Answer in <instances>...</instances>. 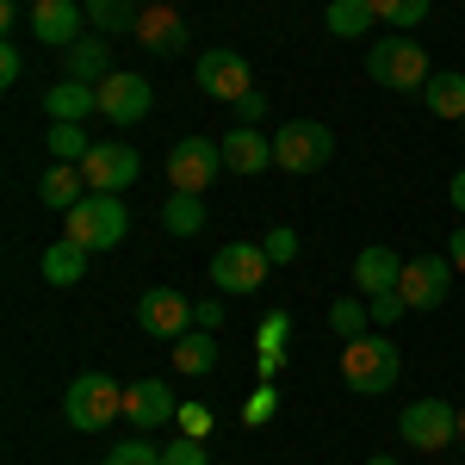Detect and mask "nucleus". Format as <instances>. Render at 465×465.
<instances>
[{
  "label": "nucleus",
  "mask_w": 465,
  "mask_h": 465,
  "mask_svg": "<svg viewBox=\"0 0 465 465\" xmlns=\"http://www.w3.org/2000/svg\"><path fill=\"white\" fill-rule=\"evenodd\" d=\"M397 434H403L416 453H440V447L460 440V410H453L447 397H416V403H403Z\"/></svg>",
  "instance_id": "nucleus-6"
},
{
  "label": "nucleus",
  "mask_w": 465,
  "mask_h": 465,
  "mask_svg": "<svg viewBox=\"0 0 465 465\" xmlns=\"http://www.w3.org/2000/svg\"><path fill=\"white\" fill-rule=\"evenodd\" d=\"M143 6H155V0H143Z\"/></svg>",
  "instance_id": "nucleus-46"
},
{
  "label": "nucleus",
  "mask_w": 465,
  "mask_h": 465,
  "mask_svg": "<svg viewBox=\"0 0 465 465\" xmlns=\"http://www.w3.org/2000/svg\"><path fill=\"white\" fill-rule=\"evenodd\" d=\"M397 280H403V254L385 249V242H372V249L354 254V286L366 292V298H379V292H397Z\"/></svg>",
  "instance_id": "nucleus-19"
},
{
  "label": "nucleus",
  "mask_w": 465,
  "mask_h": 465,
  "mask_svg": "<svg viewBox=\"0 0 465 465\" xmlns=\"http://www.w3.org/2000/svg\"><path fill=\"white\" fill-rule=\"evenodd\" d=\"M322 25H329L335 37H366L372 25H379V13H372V0H329Z\"/></svg>",
  "instance_id": "nucleus-25"
},
{
  "label": "nucleus",
  "mask_w": 465,
  "mask_h": 465,
  "mask_svg": "<svg viewBox=\"0 0 465 465\" xmlns=\"http://www.w3.org/2000/svg\"><path fill=\"white\" fill-rule=\"evenodd\" d=\"M447 261H453V267H460V273H465V223H460V230H453V236H447Z\"/></svg>",
  "instance_id": "nucleus-41"
},
{
  "label": "nucleus",
  "mask_w": 465,
  "mask_h": 465,
  "mask_svg": "<svg viewBox=\"0 0 465 465\" xmlns=\"http://www.w3.org/2000/svg\"><path fill=\"white\" fill-rule=\"evenodd\" d=\"M460 440H465V403H460Z\"/></svg>",
  "instance_id": "nucleus-45"
},
{
  "label": "nucleus",
  "mask_w": 465,
  "mask_h": 465,
  "mask_svg": "<svg viewBox=\"0 0 465 465\" xmlns=\"http://www.w3.org/2000/svg\"><path fill=\"white\" fill-rule=\"evenodd\" d=\"M87 112H100V87L63 74L56 87H44V118L50 124H87Z\"/></svg>",
  "instance_id": "nucleus-18"
},
{
  "label": "nucleus",
  "mask_w": 465,
  "mask_h": 465,
  "mask_svg": "<svg viewBox=\"0 0 465 465\" xmlns=\"http://www.w3.org/2000/svg\"><path fill=\"white\" fill-rule=\"evenodd\" d=\"M87 199V174H81V162H56L50 174L37 180V205H50V212H74Z\"/></svg>",
  "instance_id": "nucleus-21"
},
{
  "label": "nucleus",
  "mask_w": 465,
  "mask_h": 465,
  "mask_svg": "<svg viewBox=\"0 0 465 465\" xmlns=\"http://www.w3.org/2000/svg\"><path fill=\"white\" fill-rule=\"evenodd\" d=\"M149 106H155V87H149L143 74H118L112 69L106 81H100V118H112V124H137Z\"/></svg>",
  "instance_id": "nucleus-12"
},
{
  "label": "nucleus",
  "mask_w": 465,
  "mask_h": 465,
  "mask_svg": "<svg viewBox=\"0 0 465 465\" xmlns=\"http://www.w3.org/2000/svg\"><path fill=\"white\" fill-rule=\"evenodd\" d=\"M137 44L155 50V56H186V19H180L168 0H155V6H143V19H137Z\"/></svg>",
  "instance_id": "nucleus-17"
},
{
  "label": "nucleus",
  "mask_w": 465,
  "mask_h": 465,
  "mask_svg": "<svg viewBox=\"0 0 465 465\" xmlns=\"http://www.w3.org/2000/svg\"><path fill=\"white\" fill-rule=\"evenodd\" d=\"M162 230H168V236H199V230H205V199H199V193H168Z\"/></svg>",
  "instance_id": "nucleus-26"
},
{
  "label": "nucleus",
  "mask_w": 465,
  "mask_h": 465,
  "mask_svg": "<svg viewBox=\"0 0 465 465\" xmlns=\"http://www.w3.org/2000/svg\"><path fill=\"white\" fill-rule=\"evenodd\" d=\"M329 155H335V131L317 118H286L273 131V168H286V174H317L329 168Z\"/></svg>",
  "instance_id": "nucleus-5"
},
{
  "label": "nucleus",
  "mask_w": 465,
  "mask_h": 465,
  "mask_svg": "<svg viewBox=\"0 0 465 465\" xmlns=\"http://www.w3.org/2000/svg\"><path fill=\"white\" fill-rule=\"evenodd\" d=\"M193 322H199V329H223V298H205V304H193Z\"/></svg>",
  "instance_id": "nucleus-40"
},
{
  "label": "nucleus",
  "mask_w": 465,
  "mask_h": 465,
  "mask_svg": "<svg viewBox=\"0 0 465 465\" xmlns=\"http://www.w3.org/2000/svg\"><path fill=\"white\" fill-rule=\"evenodd\" d=\"M366 311H372V322H379V329H391L410 304H403V292H379V298H366Z\"/></svg>",
  "instance_id": "nucleus-35"
},
{
  "label": "nucleus",
  "mask_w": 465,
  "mask_h": 465,
  "mask_svg": "<svg viewBox=\"0 0 465 465\" xmlns=\"http://www.w3.org/2000/svg\"><path fill=\"white\" fill-rule=\"evenodd\" d=\"M63 416L74 434H100L124 416V385L112 372H81L69 391H63Z\"/></svg>",
  "instance_id": "nucleus-2"
},
{
  "label": "nucleus",
  "mask_w": 465,
  "mask_h": 465,
  "mask_svg": "<svg viewBox=\"0 0 465 465\" xmlns=\"http://www.w3.org/2000/svg\"><path fill=\"white\" fill-rule=\"evenodd\" d=\"M19 74H25V56H19V44H0V81L13 87Z\"/></svg>",
  "instance_id": "nucleus-39"
},
{
  "label": "nucleus",
  "mask_w": 465,
  "mask_h": 465,
  "mask_svg": "<svg viewBox=\"0 0 465 465\" xmlns=\"http://www.w3.org/2000/svg\"><path fill=\"white\" fill-rule=\"evenodd\" d=\"M453 261L447 254H416V261H403V280H397V292H403V304L410 311H440L447 304V292H453Z\"/></svg>",
  "instance_id": "nucleus-9"
},
{
  "label": "nucleus",
  "mask_w": 465,
  "mask_h": 465,
  "mask_svg": "<svg viewBox=\"0 0 465 465\" xmlns=\"http://www.w3.org/2000/svg\"><path fill=\"white\" fill-rule=\"evenodd\" d=\"M63 74L87 81V87H100V81L112 74V44H106V37H74L69 50H63Z\"/></svg>",
  "instance_id": "nucleus-22"
},
{
  "label": "nucleus",
  "mask_w": 465,
  "mask_h": 465,
  "mask_svg": "<svg viewBox=\"0 0 465 465\" xmlns=\"http://www.w3.org/2000/svg\"><path fill=\"white\" fill-rule=\"evenodd\" d=\"M44 143H50V155H56V162H87V124H50V131H44Z\"/></svg>",
  "instance_id": "nucleus-29"
},
{
  "label": "nucleus",
  "mask_w": 465,
  "mask_h": 465,
  "mask_svg": "<svg viewBox=\"0 0 465 465\" xmlns=\"http://www.w3.org/2000/svg\"><path fill=\"white\" fill-rule=\"evenodd\" d=\"M366 322H372L366 298H335V304H329V329H335V335H348V341L366 335Z\"/></svg>",
  "instance_id": "nucleus-31"
},
{
  "label": "nucleus",
  "mask_w": 465,
  "mask_h": 465,
  "mask_svg": "<svg viewBox=\"0 0 465 465\" xmlns=\"http://www.w3.org/2000/svg\"><path fill=\"white\" fill-rule=\"evenodd\" d=\"M174 422H180L186 434H205V429H212V410H205V403H180Z\"/></svg>",
  "instance_id": "nucleus-37"
},
{
  "label": "nucleus",
  "mask_w": 465,
  "mask_h": 465,
  "mask_svg": "<svg viewBox=\"0 0 465 465\" xmlns=\"http://www.w3.org/2000/svg\"><path fill=\"white\" fill-rule=\"evenodd\" d=\"M137 329L143 335H162V341H180L186 329H199L193 322V304H186V292L174 286H149L143 298H137Z\"/></svg>",
  "instance_id": "nucleus-11"
},
{
  "label": "nucleus",
  "mask_w": 465,
  "mask_h": 465,
  "mask_svg": "<svg viewBox=\"0 0 465 465\" xmlns=\"http://www.w3.org/2000/svg\"><path fill=\"white\" fill-rule=\"evenodd\" d=\"M193 81H199L212 100H230V106H236V100L249 94V63H242L236 50H205V56L193 63Z\"/></svg>",
  "instance_id": "nucleus-13"
},
{
  "label": "nucleus",
  "mask_w": 465,
  "mask_h": 465,
  "mask_svg": "<svg viewBox=\"0 0 465 465\" xmlns=\"http://www.w3.org/2000/svg\"><path fill=\"white\" fill-rule=\"evenodd\" d=\"M100 465H162V453H155L143 434H137V440H118V447H106V460H100Z\"/></svg>",
  "instance_id": "nucleus-32"
},
{
  "label": "nucleus",
  "mask_w": 465,
  "mask_h": 465,
  "mask_svg": "<svg viewBox=\"0 0 465 465\" xmlns=\"http://www.w3.org/2000/svg\"><path fill=\"white\" fill-rule=\"evenodd\" d=\"M87 254L94 249H81L74 236H56L50 249L37 254V273H44L50 286H81V280H87Z\"/></svg>",
  "instance_id": "nucleus-20"
},
{
  "label": "nucleus",
  "mask_w": 465,
  "mask_h": 465,
  "mask_svg": "<svg viewBox=\"0 0 465 465\" xmlns=\"http://www.w3.org/2000/svg\"><path fill=\"white\" fill-rule=\"evenodd\" d=\"M180 416V403H174V391L162 385V379H137V385H124V422L137 434H149V429H162V422H174Z\"/></svg>",
  "instance_id": "nucleus-14"
},
{
  "label": "nucleus",
  "mask_w": 465,
  "mask_h": 465,
  "mask_svg": "<svg viewBox=\"0 0 465 465\" xmlns=\"http://www.w3.org/2000/svg\"><path fill=\"white\" fill-rule=\"evenodd\" d=\"M0 25H6V32L19 25V0H0Z\"/></svg>",
  "instance_id": "nucleus-43"
},
{
  "label": "nucleus",
  "mask_w": 465,
  "mask_h": 465,
  "mask_svg": "<svg viewBox=\"0 0 465 465\" xmlns=\"http://www.w3.org/2000/svg\"><path fill=\"white\" fill-rule=\"evenodd\" d=\"M81 174H87V193H131L137 174H143V155L124 143V137H106V143L87 149V162H81Z\"/></svg>",
  "instance_id": "nucleus-8"
},
{
  "label": "nucleus",
  "mask_w": 465,
  "mask_h": 465,
  "mask_svg": "<svg viewBox=\"0 0 465 465\" xmlns=\"http://www.w3.org/2000/svg\"><path fill=\"white\" fill-rule=\"evenodd\" d=\"M87 25V6L81 0H32V37L37 44H56V50H69L74 37Z\"/></svg>",
  "instance_id": "nucleus-15"
},
{
  "label": "nucleus",
  "mask_w": 465,
  "mask_h": 465,
  "mask_svg": "<svg viewBox=\"0 0 465 465\" xmlns=\"http://www.w3.org/2000/svg\"><path fill=\"white\" fill-rule=\"evenodd\" d=\"M447 199H453V212H465V168L453 174V186H447Z\"/></svg>",
  "instance_id": "nucleus-42"
},
{
  "label": "nucleus",
  "mask_w": 465,
  "mask_h": 465,
  "mask_svg": "<svg viewBox=\"0 0 465 465\" xmlns=\"http://www.w3.org/2000/svg\"><path fill=\"white\" fill-rule=\"evenodd\" d=\"M217 143H223V168H230V174H261V168H273V137H267L261 124H236V131H223Z\"/></svg>",
  "instance_id": "nucleus-16"
},
{
  "label": "nucleus",
  "mask_w": 465,
  "mask_h": 465,
  "mask_svg": "<svg viewBox=\"0 0 465 465\" xmlns=\"http://www.w3.org/2000/svg\"><path fill=\"white\" fill-rule=\"evenodd\" d=\"M261 249H267V261H273V267H286V261H298V230H292V223L267 230V242H261Z\"/></svg>",
  "instance_id": "nucleus-34"
},
{
  "label": "nucleus",
  "mask_w": 465,
  "mask_h": 465,
  "mask_svg": "<svg viewBox=\"0 0 465 465\" xmlns=\"http://www.w3.org/2000/svg\"><path fill=\"white\" fill-rule=\"evenodd\" d=\"M366 465H397V460H385V453H379V460H366Z\"/></svg>",
  "instance_id": "nucleus-44"
},
{
  "label": "nucleus",
  "mask_w": 465,
  "mask_h": 465,
  "mask_svg": "<svg viewBox=\"0 0 465 465\" xmlns=\"http://www.w3.org/2000/svg\"><path fill=\"white\" fill-rule=\"evenodd\" d=\"M273 403H280V391H273V385H261V391L242 403V422H267V416H273Z\"/></svg>",
  "instance_id": "nucleus-36"
},
{
  "label": "nucleus",
  "mask_w": 465,
  "mask_h": 465,
  "mask_svg": "<svg viewBox=\"0 0 465 465\" xmlns=\"http://www.w3.org/2000/svg\"><path fill=\"white\" fill-rule=\"evenodd\" d=\"M366 74L391 94H422L429 87V50L416 37H372L366 50Z\"/></svg>",
  "instance_id": "nucleus-4"
},
{
  "label": "nucleus",
  "mask_w": 465,
  "mask_h": 465,
  "mask_svg": "<svg viewBox=\"0 0 465 465\" xmlns=\"http://www.w3.org/2000/svg\"><path fill=\"white\" fill-rule=\"evenodd\" d=\"M69 217V230L63 236H74L81 249H94V254H106V249H118L124 236H131V212H124V199L118 193H87L74 212H63Z\"/></svg>",
  "instance_id": "nucleus-3"
},
{
  "label": "nucleus",
  "mask_w": 465,
  "mask_h": 465,
  "mask_svg": "<svg viewBox=\"0 0 465 465\" xmlns=\"http://www.w3.org/2000/svg\"><path fill=\"white\" fill-rule=\"evenodd\" d=\"M403 372V354H397L391 335H354L341 341V385L360 397H385Z\"/></svg>",
  "instance_id": "nucleus-1"
},
{
  "label": "nucleus",
  "mask_w": 465,
  "mask_h": 465,
  "mask_svg": "<svg viewBox=\"0 0 465 465\" xmlns=\"http://www.w3.org/2000/svg\"><path fill=\"white\" fill-rule=\"evenodd\" d=\"M267 249L261 242H223V249L212 254V286L217 298H254V292L267 286Z\"/></svg>",
  "instance_id": "nucleus-7"
},
{
  "label": "nucleus",
  "mask_w": 465,
  "mask_h": 465,
  "mask_svg": "<svg viewBox=\"0 0 465 465\" xmlns=\"http://www.w3.org/2000/svg\"><path fill=\"white\" fill-rule=\"evenodd\" d=\"M223 168V143L217 137H180L168 149V180H174V193H205Z\"/></svg>",
  "instance_id": "nucleus-10"
},
{
  "label": "nucleus",
  "mask_w": 465,
  "mask_h": 465,
  "mask_svg": "<svg viewBox=\"0 0 465 465\" xmlns=\"http://www.w3.org/2000/svg\"><path fill=\"white\" fill-rule=\"evenodd\" d=\"M286 335H292V317H286V311H273V317L261 322V379H273V372H280Z\"/></svg>",
  "instance_id": "nucleus-28"
},
{
  "label": "nucleus",
  "mask_w": 465,
  "mask_h": 465,
  "mask_svg": "<svg viewBox=\"0 0 465 465\" xmlns=\"http://www.w3.org/2000/svg\"><path fill=\"white\" fill-rule=\"evenodd\" d=\"M236 112H242V124H261V118H267V94H261V87H249V94L236 100Z\"/></svg>",
  "instance_id": "nucleus-38"
},
{
  "label": "nucleus",
  "mask_w": 465,
  "mask_h": 465,
  "mask_svg": "<svg viewBox=\"0 0 465 465\" xmlns=\"http://www.w3.org/2000/svg\"><path fill=\"white\" fill-rule=\"evenodd\" d=\"M422 100H429L434 118H465V74L460 69H434L429 87H422Z\"/></svg>",
  "instance_id": "nucleus-23"
},
{
  "label": "nucleus",
  "mask_w": 465,
  "mask_h": 465,
  "mask_svg": "<svg viewBox=\"0 0 465 465\" xmlns=\"http://www.w3.org/2000/svg\"><path fill=\"white\" fill-rule=\"evenodd\" d=\"M434 0H372V13L385 19V25H397V32H416L422 19H429Z\"/></svg>",
  "instance_id": "nucleus-30"
},
{
  "label": "nucleus",
  "mask_w": 465,
  "mask_h": 465,
  "mask_svg": "<svg viewBox=\"0 0 465 465\" xmlns=\"http://www.w3.org/2000/svg\"><path fill=\"white\" fill-rule=\"evenodd\" d=\"M162 465H205V440H199V434H174V440L162 447Z\"/></svg>",
  "instance_id": "nucleus-33"
},
{
  "label": "nucleus",
  "mask_w": 465,
  "mask_h": 465,
  "mask_svg": "<svg viewBox=\"0 0 465 465\" xmlns=\"http://www.w3.org/2000/svg\"><path fill=\"white\" fill-rule=\"evenodd\" d=\"M137 19H143V0H87V25L106 37L137 32Z\"/></svg>",
  "instance_id": "nucleus-24"
},
{
  "label": "nucleus",
  "mask_w": 465,
  "mask_h": 465,
  "mask_svg": "<svg viewBox=\"0 0 465 465\" xmlns=\"http://www.w3.org/2000/svg\"><path fill=\"white\" fill-rule=\"evenodd\" d=\"M212 366H217V335H193V329H186V335L174 341V372H186V379H205Z\"/></svg>",
  "instance_id": "nucleus-27"
}]
</instances>
